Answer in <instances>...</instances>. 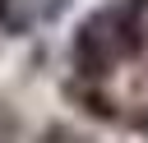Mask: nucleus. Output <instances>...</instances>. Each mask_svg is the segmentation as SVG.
<instances>
[{
    "mask_svg": "<svg viewBox=\"0 0 148 143\" xmlns=\"http://www.w3.org/2000/svg\"><path fill=\"white\" fill-rule=\"evenodd\" d=\"M125 55H134V51H130V37H125V23H120V5H102V9H92V14L79 23L74 46H69L74 69L97 78V74H111Z\"/></svg>",
    "mask_w": 148,
    "mask_h": 143,
    "instance_id": "1",
    "label": "nucleus"
},
{
    "mask_svg": "<svg viewBox=\"0 0 148 143\" xmlns=\"http://www.w3.org/2000/svg\"><path fill=\"white\" fill-rule=\"evenodd\" d=\"M56 14V0H0V28L5 32H32L37 23H46Z\"/></svg>",
    "mask_w": 148,
    "mask_h": 143,
    "instance_id": "2",
    "label": "nucleus"
},
{
    "mask_svg": "<svg viewBox=\"0 0 148 143\" xmlns=\"http://www.w3.org/2000/svg\"><path fill=\"white\" fill-rule=\"evenodd\" d=\"M120 23L130 37V51H148V0H120Z\"/></svg>",
    "mask_w": 148,
    "mask_h": 143,
    "instance_id": "3",
    "label": "nucleus"
},
{
    "mask_svg": "<svg viewBox=\"0 0 148 143\" xmlns=\"http://www.w3.org/2000/svg\"><path fill=\"white\" fill-rule=\"evenodd\" d=\"M143 129H148V115H143Z\"/></svg>",
    "mask_w": 148,
    "mask_h": 143,
    "instance_id": "4",
    "label": "nucleus"
}]
</instances>
